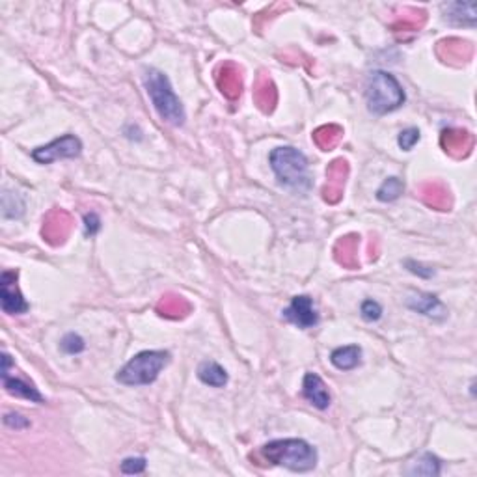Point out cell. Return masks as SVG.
<instances>
[{
  "mask_svg": "<svg viewBox=\"0 0 477 477\" xmlns=\"http://www.w3.org/2000/svg\"><path fill=\"white\" fill-rule=\"evenodd\" d=\"M0 306L8 315H23L30 310L19 289V270H2L0 275Z\"/></svg>",
  "mask_w": 477,
  "mask_h": 477,
  "instance_id": "obj_7",
  "label": "cell"
},
{
  "mask_svg": "<svg viewBox=\"0 0 477 477\" xmlns=\"http://www.w3.org/2000/svg\"><path fill=\"white\" fill-rule=\"evenodd\" d=\"M60 347L66 355H81L82 350L86 349V341L82 340L79 334H75V332H69V334L62 338Z\"/></svg>",
  "mask_w": 477,
  "mask_h": 477,
  "instance_id": "obj_24",
  "label": "cell"
},
{
  "mask_svg": "<svg viewBox=\"0 0 477 477\" xmlns=\"http://www.w3.org/2000/svg\"><path fill=\"white\" fill-rule=\"evenodd\" d=\"M168 350H142L116 373V382L123 386H147L155 382L168 366Z\"/></svg>",
  "mask_w": 477,
  "mask_h": 477,
  "instance_id": "obj_5",
  "label": "cell"
},
{
  "mask_svg": "<svg viewBox=\"0 0 477 477\" xmlns=\"http://www.w3.org/2000/svg\"><path fill=\"white\" fill-rule=\"evenodd\" d=\"M198 379L211 388H224L228 384V373L220 364L213 360L202 362L198 367Z\"/></svg>",
  "mask_w": 477,
  "mask_h": 477,
  "instance_id": "obj_15",
  "label": "cell"
},
{
  "mask_svg": "<svg viewBox=\"0 0 477 477\" xmlns=\"http://www.w3.org/2000/svg\"><path fill=\"white\" fill-rule=\"evenodd\" d=\"M420 138H422V132H420V129L408 127V129H405V131L399 132L397 144H399V147H401L403 151H410L412 147L420 142Z\"/></svg>",
  "mask_w": 477,
  "mask_h": 477,
  "instance_id": "obj_26",
  "label": "cell"
},
{
  "mask_svg": "<svg viewBox=\"0 0 477 477\" xmlns=\"http://www.w3.org/2000/svg\"><path fill=\"white\" fill-rule=\"evenodd\" d=\"M159 311L166 317H179V315H185V311H188V304L181 297H166L159 304Z\"/></svg>",
  "mask_w": 477,
  "mask_h": 477,
  "instance_id": "obj_23",
  "label": "cell"
},
{
  "mask_svg": "<svg viewBox=\"0 0 477 477\" xmlns=\"http://www.w3.org/2000/svg\"><path fill=\"white\" fill-rule=\"evenodd\" d=\"M302 397L319 410H326L331 406V391L326 388L325 381L317 373H306L302 381Z\"/></svg>",
  "mask_w": 477,
  "mask_h": 477,
  "instance_id": "obj_10",
  "label": "cell"
},
{
  "mask_svg": "<svg viewBox=\"0 0 477 477\" xmlns=\"http://www.w3.org/2000/svg\"><path fill=\"white\" fill-rule=\"evenodd\" d=\"M444 19L455 25H476V4L473 2H455L444 6Z\"/></svg>",
  "mask_w": 477,
  "mask_h": 477,
  "instance_id": "obj_14",
  "label": "cell"
},
{
  "mask_svg": "<svg viewBox=\"0 0 477 477\" xmlns=\"http://www.w3.org/2000/svg\"><path fill=\"white\" fill-rule=\"evenodd\" d=\"M25 213V200L17 192L4 190L2 194V217L4 219H19Z\"/></svg>",
  "mask_w": 477,
  "mask_h": 477,
  "instance_id": "obj_20",
  "label": "cell"
},
{
  "mask_svg": "<svg viewBox=\"0 0 477 477\" xmlns=\"http://www.w3.org/2000/svg\"><path fill=\"white\" fill-rule=\"evenodd\" d=\"M4 423L11 429H26L30 427V422L25 416H21L19 412H8L4 416Z\"/></svg>",
  "mask_w": 477,
  "mask_h": 477,
  "instance_id": "obj_30",
  "label": "cell"
},
{
  "mask_svg": "<svg viewBox=\"0 0 477 477\" xmlns=\"http://www.w3.org/2000/svg\"><path fill=\"white\" fill-rule=\"evenodd\" d=\"M405 90L396 76L388 71H373L366 84V103L371 114L384 116L405 103Z\"/></svg>",
  "mask_w": 477,
  "mask_h": 477,
  "instance_id": "obj_4",
  "label": "cell"
},
{
  "mask_svg": "<svg viewBox=\"0 0 477 477\" xmlns=\"http://www.w3.org/2000/svg\"><path fill=\"white\" fill-rule=\"evenodd\" d=\"M331 364L340 371H352L362 364V347L345 345L332 350Z\"/></svg>",
  "mask_w": 477,
  "mask_h": 477,
  "instance_id": "obj_13",
  "label": "cell"
},
{
  "mask_svg": "<svg viewBox=\"0 0 477 477\" xmlns=\"http://www.w3.org/2000/svg\"><path fill=\"white\" fill-rule=\"evenodd\" d=\"M147 468V461L144 457H129L120 464V470L125 476H134V473H142L146 472Z\"/></svg>",
  "mask_w": 477,
  "mask_h": 477,
  "instance_id": "obj_27",
  "label": "cell"
},
{
  "mask_svg": "<svg viewBox=\"0 0 477 477\" xmlns=\"http://www.w3.org/2000/svg\"><path fill=\"white\" fill-rule=\"evenodd\" d=\"M67 229H69V217L66 213H62V211H54L43 222V231L41 234L51 244H58L64 243Z\"/></svg>",
  "mask_w": 477,
  "mask_h": 477,
  "instance_id": "obj_12",
  "label": "cell"
},
{
  "mask_svg": "<svg viewBox=\"0 0 477 477\" xmlns=\"http://www.w3.org/2000/svg\"><path fill=\"white\" fill-rule=\"evenodd\" d=\"M261 457L272 466H284L291 472H311L317 466L319 455L310 442L302 438L270 440L261 447Z\"/></svg>",
  "mask_w": 477,
  "mask_h": 477,
  "instance_id": "obj_1",
  "label": "cell"
},
{
  "mask_svg": "<svg viewBox=\"0 0 477 477\" xmlns=\"http://www.w3.org/2000/svg\"><path fill=\"white\" fill-rule=\"evenodd\" d=\"M405 472L408 476H440L442 461L432 453H422L418 461L410 462Z\"/></svg>",
  "mask_w": 477,
  "mask_h": 477,
  "instance_id": "obj_16",
  "label": "cell"
},
{
  "mask_svg": "<svg viewBox=\"0 0 477 477\" xmlns=\"http://www.w3.org/2000/svg\"><path fill=\"white\" fill-rule=\"evenodd\" d=\"M406 306L410 310L418 311V314L425 315L429 319H444L447 315L446 306L442 304V300L438 299L437 294L431 293H414L408 297L406 300Z\"/></svg>",
  "mask_w": 477,
  "mask_h": 477,
  "instance_id": "obj_11",
  "label": "cell"
},
{
  "mask_svg": "<svg viewBox=\"0 0 477 477\" xmlns=\"http://www.w3.org/2000/svg\"><path fill=\"white\" fill-rule=\"evenodd\" d=\"M269 163L282 187L294 192H308L311 188V176L308 159L294 147H276L269 155Z\"/></svg>",
  "mask_w": 477,
  "mask_h": 477,
  "instance_id": "obj_2",
  "label": "cell"
},
{
  "mask_svg": "<svg viewBox=\"0 0 477 477\" xmlns=\"http://www.w3.org/2000/svg\"><path fill=\"white\" fill-rule=\"evenodd\" d=\"M101 231V219L97 213H86L84 214V234L86 237H96Z\"/></svg>",
  "mask_w": 477,
  "mask_h": 477,
  "instance_id": "obj_28",
  "label": "cell"
},
{
  "mask_svg": "<svg viewBox=\"0 0 477 477\" xmlns=\"http://www.w3.org/2000/svg\"><path fill=\"white\" fill-rule=\"evenodd\" d=\"M405 267L410 270L412 275L420 276V278H431V276L435 275V269H431V267H425L423 263H418V261H414V259H406Z\"/></svg>",
  "mask_w": 477,
  "mask_h": 477,
  "instance_id": "obj_29",
  "label": "cell"
},
{
  "mask_svg": "<svg viewBox=\"0 0 477 477\" xmlns=\"http://www.w3.org/2000/svg\"><path fill=\"white\" fill-rule=\"evenodd\" d=\"M405 190V183L399 178H388L384 183L377 190V200L379 202H396Z\"/></svg>",
  "mask_w": 477,
  "mask_h": 477,
  "instance_id": "obj_21",
  "label": "cell"
},
{
  "mask_svg": "<svg viewBox=\"0 0 477 477\" xmlns=\"http://www.w3.org/2000/svg\"><path fill=\"white\" fill-rule=\"evenodd\" d=\"M282 317L287 323L300 328V331H308V328H314V326L319 325V314L315 310L314 299H311L310 294L294 297L291 300V304L282 311Z\"/></svg>",
  "mask_w": 477,
  "mask_h": 477,
  "instance_id": "obj_9",
  "label": "cell"
},
{
  "mask_svg": "<svg viewBox=\"0 0 477 477\" xmlns=\"http://www.w3.org/2000/svg\"><path fill=\"white\" fill-rule=\"evenodd\" d=\"M360 315L362 319L367 321V323H375V321H379L382 317V306L373 299L364 300L360 304Z\"/></svg>",
  "mask_w": 477,
  "mask_h": 477,
  "instance_id": "obj_25",
  "label": "cell"
},
{
  "mask_svg": "<svg viewBox=\"0 0 477 477\" xmlns=\"http://www.w3.org/2000/svg\"><path fill=\"white\" fill-rule=\"evenodd\" d=\"M144 86H146V92L151 99L153 107L157 110V114L161 116V120L173 127H179L185 123V108L179 101V97L173 92L172 84H170V79L164 75L163 71L159 69H146L144 73Z\"/></svg>",
  "mask_w": 477,
  "mask_h": 477,
  "instance_id": "obj_3",
  "label": "cell"
},
{
  "mask_svg": "<svg viewBox=\"0 0 477 477\" xmlns=\"http://www.w3.org/2000/svg\"><path fill=\"white\" fill-rule=\"evenodd\" d=\"M217 81H219V86L220 90H222L224 96H228L229 99L241 96V88H243L241 73H238L231 64H228V66H224L222 69H220V75L217 76Z\"/></svg>",
  "mask_w": 477,
  "mask_h": 477,
  "instance_id": "obj_17",
  "label": "cell"
},
{
  "mask_svg": "<svg viewBox=\"0 0 477 477\" xmlns=\"http://www.w3.org/2000/svg\"><path fill=\"white\" fill-rule=\"evenodd\" d=\"M345 172H347V163L345 161H334L328 170V179H331V185L325 190V198L332 200V194H335V200L341 196V190L345 187Z\"/></svg>",
  "mask_w": 477,
  "mask_h": 477,
  "instance_id": "obj_18",
  "label": "cell"
},
{
  "mask_svg": "<svg viewBox=\"0 0 477 477\" xmlns=\"http://www.w3.org/2000/svg\"><path fill=\"white\" fill-rule=\"evenodd\" d=\"M340 137H341V129L335 127V125H328V127L317 129L314 134L317 146L323 147L325 151H328L332 146H335L338 140H340Z\"/></svg>",
  "mask_w": 477,
  "mask_h": 477,
  "instance_id": "obj_22",
  "label": "cell"
},
{
  "mask_svg": "<svg viewBox=\"0 0 477 477\" xmlns=\"http://www.w3.org/2000/svg\"><path fill=\"white\" fill-rule=\"evenodd\" d=\"M82 153L81 138L75 134H64L47 146H40L32 151V159L38 164H51L58 159H75Z\"/></svg>",
  "mask_w": 477,
  "mask_h": 477,
  "instance_id": "obj_6",
  "label": "cell"
},
{
  "mask_svg": "<svg viewBox=\"0 0 477 477\" xmlns=\"http://www.w3.org/2000/svg\"><path fill=\"white\" fill-rule=\"evenodd\" d=\"M11 367H13V360L8 352H2V369H0V377H2V386L4 390L10 393V396L21 397V399H26L30 403H38V405H43L45 403V397L41 396L40 390L32 382L25 381L17 377L16 373H11Z\"/></svg>",
  "mask_w": 477,
  "mask_h": 477,
  "instance_id": "obj_8",
  "label": "cell"
},
{
  "mask_svg": "<svg viewBox=\"0 0 477 477\" xmlns=\"http://www.w3.org/2000/svg\"><path fill=\"white\" fill-rule=\"evenodd\" d=\"M442 146H444V149H446L447 153H455V149H461V155H462V149H464V153L470 151V147H472V137L468 134V132L464 131H444V134H442Z\"/></svg>",
  "mask_w": 477,
  "mask_h": 477,
  "instance_id": "obj_19",
  "label": "cell"
}]
</instances>
